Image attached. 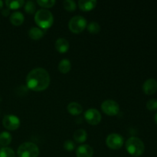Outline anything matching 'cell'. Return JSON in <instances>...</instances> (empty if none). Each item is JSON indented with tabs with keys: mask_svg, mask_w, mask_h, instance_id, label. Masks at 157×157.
Returning <instances> with one entry per match:
<instances>
[{
	"mask_svg": "<svg viewBox=\"0 0 157 157\" xmlns=\"http://www.w3.org/2000/svg\"><path fill=\"white\" fill-rule=\"evenodd\" d=\"M50 81L49 73L42 67H35L32 69L26 77L27 87L34 91H42L46 90L50 84Z\"/></svg>",
	"mask_w": 157,
	"mask_h": 157,
	"instance_id": "obj_1",
	"label": "cell"
},
{
	"mask_svg": "<svg viewBox=\"0 0 157 157\" xmlns=\"http://www.w3.org/2000/svg\"><path fill=\"white\" fill-rule=\"evenodd\" d=\"M125 147L129 154L134 157L142 156L145 151V146L144 142L140 138L135 136H132L127 140Z\"/></svg>",
	"mask_w": 157,
	"mask_h": 157,
	"instance_id": "obj_2",
	"label": "cell"
},
{
	"mask_svg": "<svg viewBox=\"0 0 157 157\" xmlns=\"http://www.w3.org/2000/svg\"><path fill=\"white\" fill-rule=\"evenodd\" d=\"M35 21L39 28L45 29H49L54 22V17L52 12L45 9H40L35 14Z\"/></svg>",
	"mask_w": 157,
	"mask_h": 157,
	"instance_id": "obj_3",
	"label": "cell"
},
{
	"mask_svg": "<svg viewBox=\"0 0 157 157\" xmlns=\"http://www.w3.org/2000/svg\"><path fill=\"white\" fill-rule=\"evenodd\" d=\"M17 155L18 157H38L39 155V149L33 143H23L18 148Z\"/></svg>",
	"mask_w": 157,
	"mask_h": 157,
	"instance_id": "obj_4",
	"label": "cell"
},
{
	"mask_svg": "<svg viewBox=\"0 0 157 157\" xmlns=\"http://www.w3.org/2000/svg\"><path fill=\"white\" fill-rule=\"evenodd\" d=\"M87 21L81 15H75L72 17L68 22V28L73 33L78 34L82 32L87 27Z\"/></svg>",
	"mask_w": 157,
	"mask_h": 157,
	"instance_id": "obj_5",
	"label": "cell"
},
{
	"mask_svg": "<svg viewBox=\"0 0 157 157\" xmlns=\"http://www.w3.org/2000/svg\"><path fill=\"white\" fill-rule=\"evenodd\" d=\"M124 139L119 133H110L106 139V144L111 150H119L123 147Z\"/></svg>",
	"mask_w": 157,
	"mask_h": 157,
	"instance_id": "obj_6",
	"label": "cell"
},
{
	"mask_svg": "<svg viewBox=\"0 0 157 157\" xmlns=\"http://www.w3.org/2000/svg\"><path fill=\"white\" fill-rule=\"evenodd\" d=\"M101 110L109 116H115L120 111V106L113 100H106L101 104Z\"/></svg>",
	"mask_w": 157,
	"mask_h": 157,
	"instance_id": "obj_7",
	"label": "cell"
},
{
	"mask_svg": "<svg viewBox=\"0 0 157 157\" xmlns=\"http://www.w3.org/2000/svg\"><path fill=\"white\" fill-rule=\"evenodd\" d=\"M20 120L17 116L13 114H8L3 117L2 125L9 130H15L20 127Z\"/></svg>",
	"mask_w": 157,
	"mask_h": 157,
	"instance_id": "obj_8",
	"label": "cell"
},
{
	"mask_svg": "<svg viewBox=\"0 0 157 157\" xmlns=\"http://www.w3.org/2000/svg\"><path fill=\"white\" fill-rule=\"evenodd\" d=\"M84 118L89 124L98 125L101 121V114L97 109L90 108L86 110L84 113Z\"/></svg>",
	"mask_w": 157,
	"mask_h": 157,
	"instance_id": "obj_9",
	"label": "cell"
},
{
	"mask_svg": "<svg viewBox=\"0 0 157 157\" xmlns=\"http://www.w3.org/2000/svg\"><path fill=\"white\" fill-rule=\"evenodd\" d=\"M143 90L147 95L154 94L157 90V81L154 78L147 79L143 84Z\"/></svg>",
	"mask_w": 157,
	"mask_h": 157,
	"instance_id": "obj_10",
	"label": "cell"
},
{
	"mask_svg": "<svg viewBox=\"0 0 157 157\" xmlns=\"http://www.w3.org/2000/svg\"><path fill=\"white\" fill-rule=\"evenodd\" d=\"M93 155V148L90 145H87V144L81 145L76 150L77 157H92Z\"/></svg>",
	"mask_w": 157,
	"mask_h": 157,
	"instance_id": "obj_11",
	"label": "cell"
},
{
	"mask_svg": "<svg viewBox=\"0 0 157 157\" xmlns=\"http://www.w3.org/2000/svg\"><path fill=\"white\" fill-rule=\"evenodd\" d=\"M55 46L56 50L60 53H65L68 51L70 44H69L68 41L65 38H60L56 40L55 43Z\"/></svg>",
	"mask_w": 157,
	"mask_h": 157,
	"instance_id": "obj_12",
	"label": "cell"
},
{
	"mask_svg": "<svg viewBox=\"0 0 157 157\" xmlns=\"http://www.w3.org/2000/svg\"><path fill=\"white\" fill-rule=\"evenodd\" d=\"M97 5L95 0H80L78 1V7L84 12H88L94 9Z\"/></svg>",
	"mask_w": 157,
	"mask_h": 157,
	"instance_id": "obj_13",
	"label": "cell"
},
{
	"mask_svg": "<svg viewBox=\"0 0 157 157\" xmlns=\"http://www.w3.org/2000/svg\"><path fill=\"white\" fill-rule=\"evenodd\" d=\"M45 34V30L38 27H32L29 30V35L32 39L39 40Z\"/></svg>",
	"mask_w": 157,
	"mask_h": 157,
	"instance_id": "obj_14",
	"label": "cell"
},
{
	"mask_svg": "<svg viewBox=\"0 0 157 157\" xmlns=\"http://www.w3.org/2000/svg\"><path fill=\"white\" fill-rule=\"evenodd\" d=\"M9 20H10L11 23L12 25H14L15 26H18L21 25L24 22L25 16L21 12L16 11V12H14L11 14Z\"/></svg>",
	"mask_w": 157,
	"mask_h": 157,
	"instance_id": "obj_15",
	"label": "cell"
},
{
	"mask_svg": "<svg viewBox=\"0 0 157 157\" xmlns=\"http://www.w3.org/2000/svg\"><path fill=\"white\" fill-rule=\"evenodd\" d=\"M67 111L71 115L76 116V115L81 114L83 112V107L80 104L77 102H71L68 104L67 107Z\"/></svg>",
	"mask_w": 157,
	"mask_h": 157,
	"instance_id": "obj_16",
	"label": "cell"
},
{
	"mask_svg": "<svg viewBox=\"0 0 157 157\" xmlns=\"http://www.w3.org/2000/svg\"><path fill=\"white\" fill-rule=\"evenodd\" d=\"M74 139L79 144L84 143L87 139V133L83 129H78L74 133Z\"/></svg>",
	"mask_w": 157,
	"mask_h": 157,
	"instance_id": "obj_17",
	"label": "cell"
},
{
	"mask_svg": "<svg viewBox=\"0 0 157 157\" xmlns=\"http://www.w3.org/2000/svg\"><path fill=\"white\" fill-rule=\"evenodd\" d=\"M58 70L62 74H67L68 73L71 68V63L70 60L67 59V58H64L61 60L58 64Z\"/></svg>",
	"mask_w": 157,
	"mask_h": 157,
	"instance_id": "obj_18",
	"label": "cell"
},
{
	"mask_svg": "<svg viewBox=\"0 0 157 157\" xmlns=\"http://www.w3.org/2000/svg\"><path fill=\"white\" fill-rule=\"evenodd\" d=\"M12 136L9 132H2L0 133V146L3 147H6L12 142Z\"/></svg>",
	"mask_w": 157,
	"mask_h": 157,
	"instance_id": "obj_19",
	"label": "cell"
},
{
	"mask_svg": "<svg viewBox=\"0 0 157 157\" xmlns=\"http://www.w3.org/2000/svg\"><path fill=\"white\" fill-rule=\"evenodd\" d=\"M25 4V2L23 0H7L6 1V5L8 6V9H17L21 8Z\"/></svg>",
	"mask_w": 157,
	"mask_h": 157,
	"instance_id": "obj_20",
	"label": "cell"
},
{
	"mask_svg": "<svg viewBox=\"0 0 157 157\" xmlns=\"http://www.w3.org/2000/svg\"><path fill=\"white\" fill-rule=\"evenodd\" d=\"M87 29L90 33L98 34L101 31V26L96 21H91L87 25Z\"/></svg>",
	"mask_w": 157,
	"mask_h": 157,
	"instance_id": "obj_21",
	"label": "cell"
},
{
	"mask_svg": "<svg viewBox=\"0 0 157 157\" xmlns=\"http://www.w3.org/2000/svg\"><path fill=\"white\" fill-rule=\"evenodd\" d=\"M0 157H15V153L9 147H2L0 149Z\"/></svg>",
	"mask_w": 157,
	"mask_h": 157,
	"instance_id": "obj_22",
	"label": "cell"
},
{
	"mask_svg": "<svg viewBox=\"0 0 157 157\" xmlns=\"http://www.w3.org/2000/svg\"><path fill=\"white\" fill-rule=\"evenodd\" d=\"M64 8L68 12H74L77 9V4L73 0H64L63 2Z\"/></svg>",
	"mask_w": 157,
	"mask_h": 157,
	"instance_id": "obj_23",
	"label": "cell"
},
{
	"mask_svg": "<svg viewBox=\"0 0 157 157\" xmlns=\"http://www.w3.org/2000/svg\"><path fill=\"white\" fill-rule=\"evenodd\" d=\"M37 3L41 7L45 8L46 9L48 8H52V6H55L56 2L55 0H38Z\"/></svg>",
	"mask_w": 157,
	"mask_h": 157,
	"instance_id": "obj_24",
	"label": "cell"
},
{
	"mask_svg": "<svg viewBox=\"0 0 157 157\" xmlns=\"http://www.w3.org/2000/svg\"><path fill=\"white\" fill-rule=\"evenodd\" d=\"M35 9H36V7H35V5L34 3V2L32 1H28L26 2L25 4V10L27 13L29 14H33L35 13Z\"/></svg>",
	"mask_w": 157,
	"mask_h": 157,
	"instance_id": "obj_25",
	"label": "cell"
},
{
	"mask_svg": "<svg viewBox=\"0 0 157 157\" xmlns=\"http://www.w3.org/2000/svg\"><path fill=\"white\" fill-rule=\"evenodd\" d=\"M147 108L150 111L157 110V100L151 99L147 102Z\"/></svg>",
	"mask_w": 157,
	"mask_h": 157,
	"instance_id": "obj_26",
	"label": "cell"
},
{
	"mask_svg": "<svg viewBox=\"0 0 157 157\" xmlns=\"http://www.w3.org/2000/svg\"><path fill=\"white\" fill-rule=\"evenodd\" d=\"M64 148L67 151H72L75 148V144L71 140H67L64 143Z\"/></svg>",
	"mask_w": 157,
	"mask_h": 157,
	"instance_id": "obj_27",
	"label": "cell"
},
{
	"mask_svg": "<svg viewBox=\"0 0 157 157\" xmlns=\"http://www.w3.org/2000/svg\"><path fill=\"white\" fill-rule=\"evenodd\" d=\"M2 15H4V16H8V15L10 14V10H9V9H2Z\"/></svg>",
	"mask_w": 157,
	"mask_h": 157,
	"instance_id": "obj_28",
	"label": "cell"
},
{
	"mask_svg": "<svg viewBox=\"0 0 157 157\" xmlns=\"http://www.w3.org/2000/svg\"><path fill=\"white\" fill-rule=\"evenodd\" d=\"M2 6H3V2L2 1V0H0V9L2 8Z\"/></svg>",
	"mask_w": 157,
	"mask_h": 157,
	"instance_id": "obj_29",
	"label": "cell"
},
{
	"mask_svg": "<svg viewBox=\"0 0 157 157\" xmlns=\"http://www.w3.org/2000/svg\"><path fill=\"white\" fill-rule=\"evenodd\" d=\"M154 120H155V123H156V124H157V113H156V115H155Z\"/></svg>",
	"mask_w": 157,
	"mask_h": 157,
	"instance_id": "obj_30",
	"label": "cell"
}]
</instances>
